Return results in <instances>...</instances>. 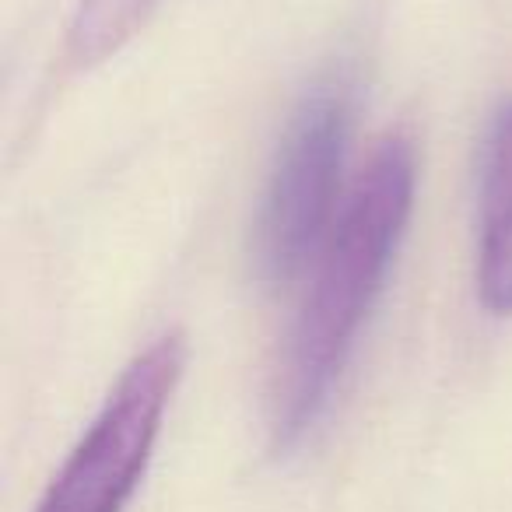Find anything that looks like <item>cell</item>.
<instances>
[{
	"instance_id": "3957f363",
	"label": "cell",
	"mask_w": 512,
	"mask_h": 512,
	"mask_svg": "<svg viewBox=\"0 0 512 512\" xmlns=\"http://www.w3.org/2000/svg\"><path fill=\"white\" fill-rule=\"evenodd\" d=\"M186 369L183 334H162L130 358L36 512H123L155 456L162 418Z\"/></svg>"
},
{
	"instance_id": "5b68a950",
	"label": "cell",
	"mask_w": 512,
	"mask_h": 512,
	"mask_svg": "<svg viewBox=\"0 0 512 512\" xmlns=\"http://www.w3.org/2000/svg\"><path fill=\"white\" fill-rule=\"evenodd\" d=\"M158 0H78L67 25L64 64L74 74L113 60L127 43L148 29Z\"/></svg>"
},
{
	"instance_id": "7a4b0ae2",
	"label": "cell",
	"mask_w": 512,
	"mask_h": 512,
	"mask_svg": "<svg viewBox=\"0 0 512 512\" xmlns=\"http://www.w3.org/2000/svg\"><path fill=\"white\" fill-rule=\"evenodd\" d=\"M351 127L355 81L341 71L316 81L288 116L253 228V264L267 285H292L320 256L341 214Z\"/></svg>"
},
{
	"instance_id": "277c9868",
	"label": "cell",
	"mask_w": 512,
	"mask_h": 512,
	"mask_svg": "<svg viewBox=\"0 0 512 512\" xmlns=\"http://www.w3.org/2000/svg\"><path fill=\"white\" fill-rule=\"evenodd\" d=\"M474 281L491 316H512V99L495 113L481 151Z\"/></svg>"
},
{
	"instance_id": "6da1fadb",
	"label": "cell",
	"mask_w": 512,
	"mask_h": 512,
	"mask_svg": "<svg viewBox=\"0 0 512 512\" xmlns=\"http://www.w3.org/2000/svg\"><path fill=\"white\" fill-rule=\"evenodd\" d=\"M418 190V148L407 134L376 141L316 256L271 390V435L292 449L323 418L355 341L383 295Z\"/></svg>"
}]
</instances>
